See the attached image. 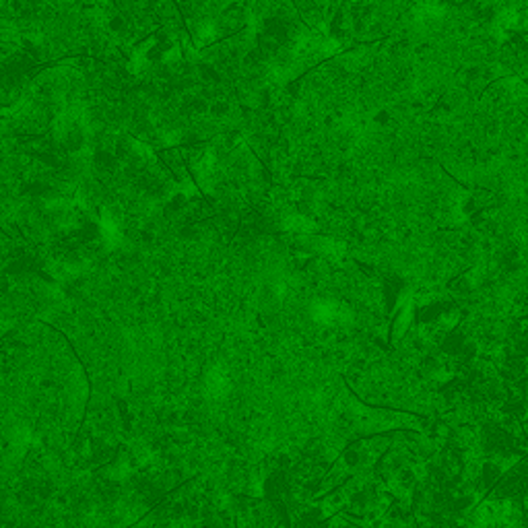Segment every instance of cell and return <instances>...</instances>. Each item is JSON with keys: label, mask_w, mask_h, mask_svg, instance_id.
<instances>
[{"label": "cell", "mask_w": 528, "mask_h": 528, "mask_svg": "<svg viewBox=\"0 0 528 528\" xmlns=\"http://www.w3.org/2000/svg\"><path fill=\"white\" fill-rule=\"evenodd\" d=\"M527 512H528V500H527Z\"/></svg>", "instance_id": "7a4b0ae2"}, {"label": "cell", "mask_w": 528, "mask_h": 528, "mask_svg": "<svg viewBox=\"0 0 528 528\" xmlns=\"http://www.w3.org/2000/svg\"><path fill=\"white\" fill-rule=\"evenodd\" d=\"M229 386H231L229 384V376L223 369L215 367V369L206 371V376H204V390H206V394L211 398H223L229 392Z\"/></svg>", "instance_id": "6da1fadb"}]
</instances>
